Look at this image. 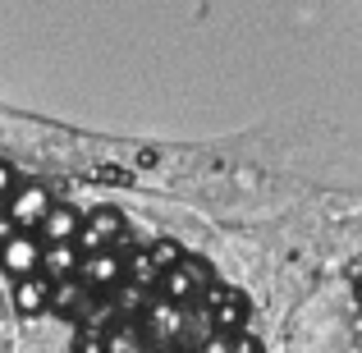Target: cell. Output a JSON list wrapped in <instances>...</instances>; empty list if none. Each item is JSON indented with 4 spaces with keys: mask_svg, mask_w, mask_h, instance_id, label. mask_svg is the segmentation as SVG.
I'll return each instance as SVG.
<instances>
[{
    "mask_svg": "<svg viewBox=\"0 0 362 353\" xmlns=\"http://www.w3.org/2000/svg\"><path fill=\"white\" fill-rule=\"evenodd\" d=\"M165 289H170V299H184V294H193V280H188V266H179V271H170L165 275Z\"/></svg>",
    "mask_w": 362,
    "mask_h": 353,
    "instance_id": "cell-8",
    "label": "cell"
},
{
    "mask_svg": "<svg viewBox=\"0 0 362 353\" xmlns=\"http://www.w3.org/2000/svg\"><path fill=\"white\" fill-rule=\"evenodd\" d=\"M83 266V257H78V243H46V253H42V275L46 280H69L74 271Z\"/></svg>",
    "mask_w": 362,
    "mask_h": 353,
    "instance_id": "cell-5",
    "label": "cell"
},
{
    "mask_svg": "<svg viewBox=\"0 0 362 353\" xmlns=\"http://www.w3.org/2000/svg\"><path fill=\"white\" fill-rule=\"evenodd\" d=\"M78 275L88 284H110V280H119V275H124V266H119L115 253H88V257H83V266H78Z\"/></svg>",
    "mask_w": 362,
    "mask_h": 353,
    "instance_id": "cell-7",
    "label": "cell"
},
{
    "mask_svg": "<svg viewBox=\"0 0 362 353\" xmlns=\"http://www.w3.org/2000/svg\"><path fill=\"white\" fill-rule=\"evenodd\" d=\"M358 303H362V284H358Z\"/></svg>",
    "mask_w": 362,
    "mask_h": 353,
    "instance_id": "cell-13",
    "label": "cell"
},
{
    "mask_svg": "<svg viewBox=\"0 0 362 353\" xmlns=\"http://www.w3.org/2000/svg\"><path fill=\"white\" fill-rule=\"evenodd\" d=\"M78 234H83L78 207H60V202L46 212L42 230H37V238H42V243H78Z\"/></svg>",
    "mask_w": 362,
    "mask_h": 353,
    "instance_id": "cell-3",
    "label": "cell"
},
{
    "mask_svg": "<svg viewBox=\"0 0 362 353\" xmlns=\"http://www.w3.org/2000/svg\"><path fill=\"white\" fill-rule=\"evenodd\" d=\"M110 353H138V340H133L129 330H124L119 340H110Z\"/></svg>",
    "mask_w": 362,
    "mask_h": 353,
    "instance_id": "cell-11",
    "label": "cell"
},
{
    "mask_svg": "<svg viewBox=\"0 0 362 353\" xmlns=\"http://www.w3.org/2000/svg\"><path fill=\"white\" fill-rule=\"evenodd\" d=\"M202 353H230V335H216V340H206Z\"/></svg>",
    "mask_w": 362,
    "mask_h": 353,
    "instance_id": "cell-12",
    "label": "cell"
},
{
    "mask_svg": "<svg viewBox=\"0 0 362 353\" xmlns=\"http://www.w3.org/2000/svg\"><path fill=\"white\" fill-rule=\"evenodd\" d=\"M42 253L46 243L37 234L28 230H9L5 238H0V271L9 275V280H33V275H42Z\"/></svg>",
    "mask_w": 362,
    "mask_h": 353,
    "instance_id": "cell-1",
    "label": "cell"
},
{
    "mask_svg": "<svg viewBox=\"0 0 362 353\" xmlns=\"http://www.w3.org/2000/svg\"><path fill=\"white\" fill-rule=\"evenodd\" d=\"M51 207H55V202H51V193H46L42 184H18V193L5 202V216H9V225H14V230L37 234Z\"/></svg>",
    "mask_w": 362,
    "mask_h": 353,
    "instance_id": "cell-2",
    "label": "cell"
},
{
    "mask_svg": "<svg viewBox=\"0 0 362 353\" xmlns=\"http://www.w3.org/2000/svg\"><path fill=\"white\" fill-rule=\"evenodd\" d=\"M230 353H262V345L252 335H230Z\"/></svg>",
    "mask_w": 362,
    "mask_h": 353,
    "instance_id": "cell-10",
    "label": "cell"
},
{
    "mask_svg": "<svg viewBox=\"0 0 362 353\" xmlns=\"http://www.w3.org/2000/svg\"><path fill=\"white\" fill-rule=\"evenodd\" d=\"M124 234V216L119 212H97L92 221H83V234H78V253H106L110 238Z\"/></svg>",
    "mask_w": 362,
    "mask_h": 353,
    "instance_id": "cell-4",
    "label": "cell"
},
{
    "mask_svg": "<svg viewBox=\"0 0 362 353\" xmlns=\"http://www.w3.org/2000/svg\"><path fill=\"white\" fill-rule=\"evenodd\" d=\"M46 303H51V280H46V275H33V280L14 284V308L23 312V317H37Z\"/></svg>",
    "mask_w": 362,
    "mask_h": 353,
    "instance_id": "cell-6",
    "label": "cell"
},
{
    "mask_svg": "<svg viewBox=\"0 0 362 353\" xmlns=\"http://www.w3.org/2000/svg\"><path fill=\"white\" fill-rule=\"evenodd\" d=\"M14 193H18V170L9 166V161H0V197H5V202H9V197H14Z\"/></svg>",
    "mask_w": 362,
    "mask_h": 353,
    "instance_id": "cell-9",
    "label": "cell"
}]
</instances>
